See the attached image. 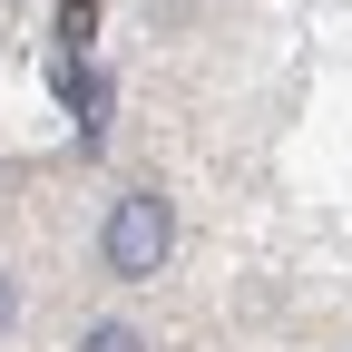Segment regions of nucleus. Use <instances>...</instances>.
I'll return each instance as SVG.
<instances>
[{
  "mask_svg": "<svg viewBox=\"0 0 352 352\" xmlns=\"http://www.w3.org/2000/svg\"><path fill=\"white\" fill-rule=\"evenodd\" d=\"M59 30H69V39H88V30H98V0H59Z\"/></svg>",
  "mask_w": 352,
  "mask_h": 352,
  "instance_id": "nucleus-3",
  "label": "nucleus"
},
{
  "mask_svg": "<svg viewBox=\"0 0 352 352\" xmlns=\"http://www.w3.org/2000/svg\"><path fill=\"white\" fill-rule=\"evenodd\" d=\"M166 245H176V206H166L157 186L118 196V215H108V274H118V284H157Z\"/></svg>",
  "mask_w": 352,
  "mask_h": 352,
  "instance_id": "nucleus-1",
  "label": "nucleus"
},
{
  "mask_svg": "<svg viewBox=\"0 0 352 352\" xmlns=\"http://www.w3.org/2000/svg\"><path fill=\"white\" fill-rule=\"evenodd\" d=\"M78 352H147V342H138V333H127V323H98V333H88V342H78Z\"/></svg>",
  "mask_w": 352,
  "mask_h": 352,
  "instance_id": "nucleus-2",
  "label": "nucleus"
},
{
  "mask_svg": "<svg viewBox=\"0 0 352 352\" xmlns=\"http://www.w3.org/2000/svg\"><path fill=\"white\" fill-rule=\"evenodd\" d=\"M10 314H20V294H10V274H0V333H10Z\"/></svg>",
  "mask_w": 352,
  "mask_h": 352,
  "instance_id": "nucleus-4",
  "label": "nucleus"
}]
</instances>
